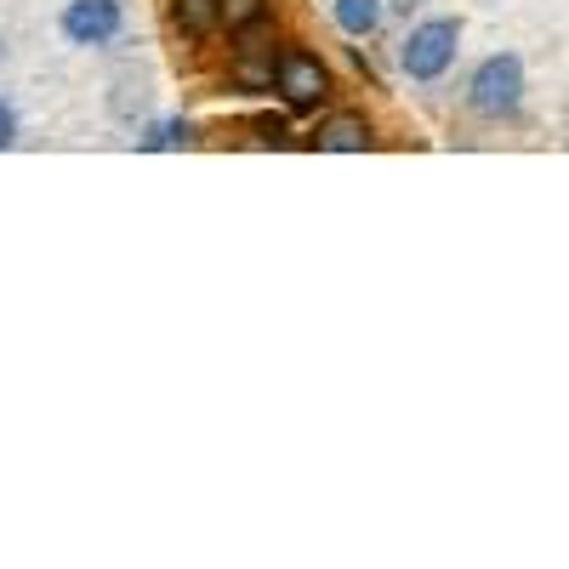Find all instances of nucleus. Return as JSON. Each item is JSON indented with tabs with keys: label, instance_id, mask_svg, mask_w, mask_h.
Here are the masks:
<instances>
[{
	"label": "nucleus",
	"instance_id": "1",
	"mask_svg": "<svg viewBox=\"0 0 569 569\" xmlns=\"http://www.w3.org/2000/svg\"><path fill=\"white\" fill-rule=\"evenodd\" d=\"M518 98H525V63H518L512 52H496L485 58L479 69H472V86H467V103L479 109L485 120H501L518 109Z\"/></svg>",
	"mask_w": 569,
	"mask_h": 569
},
{
	"label": "nucleus",
	"instance_id": "2",
	"mask_svg": "<svg viewBox=\"0 0 569 569\" xmlns=\"http://www.w3.org/2000/svg\"><path fill=\"white\" fill-rule=\"evenodd\" d=\"M456 46H461V23L456 18H427L421 29H410L399 63H405L410 80H439L450 69V58H456Z\"/></svg>",
	"mask_w": 569,
	"mask_h": 569
},
{
	"label": "nucleus",
	"instance_id": "3",
	"mask_svg": "<svg viewBox=\"0 0 569 569\" xmlns=\"http://www.w3.org/2000/svg\"><path fill=\"white\" fill-rule=\"evenodd\" d=\"M273 80H279V91H284V103H291V109H313V103L330 98V74H325V63L308 58V52H279Z\"/></svg>",
	"mask_w": 569,
	"mask_h": 569
},
{
	"label": "nucleus",
	"instance_id": "4",
	"mask_svg": "<svg viewBox=\"0 0 569 569\" xmlns=\"http://www.w3.org/2000/svg\"><path fill=\"white\" fill-rule=\"evenodd\" d=\"M63 34L74 46H109L120 34V0H69Z\"/></svg>",
	"mask_w": 569,
	"mask_h": 569
},
{
	"label": "nucleus",
	"instance_id": "5",
	"mask_svg": "<svg viewBox=\"0 0 569 569\" xmlns=\"http://www.w3.org/2000/svg\"><path fill=\"white\" fill-rule=\"evenodd\" d=\"M319 149H330V154H365V149H370V120H365V114H337V120H325Z\"/></svg>",
	"mask_w": 569,
	"mask_h": 569
},
{
	"label": "nucleus",
	"instance_id": "6",
	"mask_svg": "<svg viewBox=\"0 0 569 569\" xmlns=\"http://www.w3.org/2000/svg\"><path fill=\"white\" fill-rule=\"evenodd\" d=\"M171 23H177L182 34H194V40H206L211 29H222L217 0H171Z\"/></svg>",
	"mask_w": 569,
	"mask_h": 569
},
{
	"label": "nucleus",
	"instance_id": "7",
	"mask_svg": "<svg viewBox=\"0 0 569 569\" xmlns=\"http://www.w3.org/2000/svg\"><path fill=\"white\" fill-rule=\"evenodd\" d=\"M376 23H382V0H337L342 34H376Z\"/></svg>",
	"mask_w": 569,
	"mask_h": 569
},
{
	"label": "nucleus",
	"instance_id": "8",
	"mask_svg": "<svg viewBox=\"0 0 569 569\" xmlns=\"http://www.w3.org/2000/svg\"><path fill=\"white\" fill-rule=\"evenodd\" d=\"M217 18L228 29H251V23L268 18V0H217Z\"/></svg>",
	"mask_w": 569,
	"mask_h": 569
},
{
	"label": "nucleus",
	"instance_id": "9",
	"mask_svg": "<svg viewBox=\"0 0 569 569\" xmlns=\"http://www.w3.org/2000/svg\"><path fill=\"white\" fill-rule=\"evenodd\" d=\"M18 142V114H12V103H0V149H12Z\"/></svg>",
	"mask_w": 569,
	"mask_h": 569
},
{
	"label": "nucleus",
	"instance_id": "10",
	"mask_svg": "<svg viewBox=\"0 0 569 569\" xmlns=\"http://www.w3.org/2000/svg\"><path fill=\"white\" fill-rule=\"evenodd\" d=\"M257 131H262V142H284V120H279V114H262Z\"/></svg>",
	"mask_w": 569,
	"mask_h": 569
},
{
	"label": "nucleus",
	"instance_id": "11",
	"mask_svg": "<svg viewBox=\"0 0 569 569\" xmlns=\"http://www.w3.org/2000/svg\"><path fill=\"white\" fill-rule=\"evenodd\" d=\"M399 7H405V12H410V7H421V0H399Z\"/></svg>",
	"mask_w": 569,
	"mask_h": 569
}]
</instances>
